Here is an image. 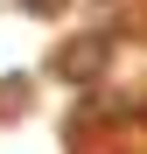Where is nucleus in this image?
<instances>
[{
  "label": "nucleus",
  "instance_id": "2",
  "mask_svg": "<svg viewBox=\"0 0 147 154\" xmlns=\"http://www.w3.org/2000/svg\"><path fill=\"white\" fill-rule=\"evenodd\" d=\"M28 105V91H21V77H7V91H0V112H21Z\"/></svg>",
  "mask_w": 147,
  "mask_h": 154
},
{
  "label": "nucleus",
  "instance_id": "1",
  "mask_svg": "<svg viewBox=\"0 0 147 154\" xmlns=\"http://www.w3.org/2000/svg\"><path fill=\"white\" fill-rule=\"evenodd\" d=\"M105 63H112V28L70 35V42L56 49V77H63V84H98V77H105Z\"/></svg>",
  "mask_w": 147,
  "mask_h": 154
},
{
  "label": "nucleus",
  "instance_id": "3",
  "mask_svg": "<svg viewBox=\"0 0 147 154\" xmlns=\"http://www.w3.org/2000/svg\"><path fill=\"white\" fill-rule=\"evenodd\" d=\"M21 7H28V14H42V21H56V14L70 7V0H21Z\"/></svg>",
  "mask_w": 147,
  "mask_h": 154
}]
</instances>
